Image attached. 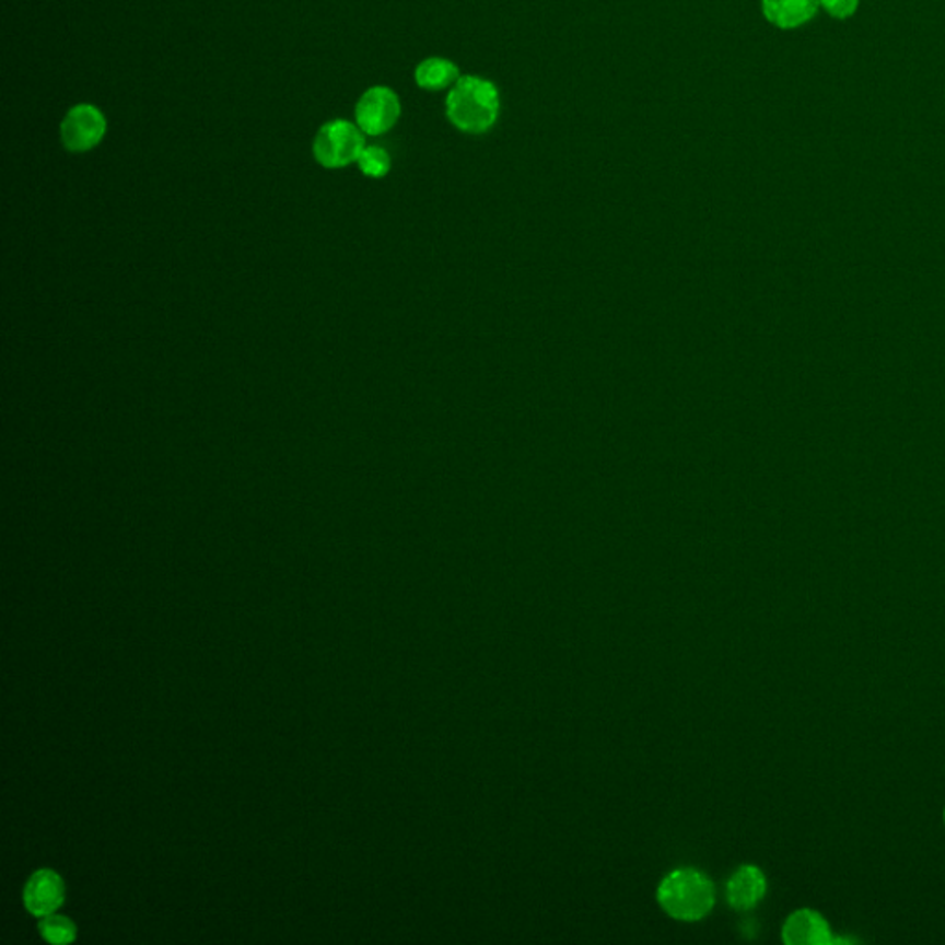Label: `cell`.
Wrapping results in <instances>:
<instances>
[{
	"label": "cell",
	"mask_w": 945,
	"mask_h": 945,
	"mask_svg": "<svg viewBox=\"0 0 945 945\" xmlns=\"http://www.w3.org/2000/svg\"><path fill=\"white\" fill-rule=\"evenodd\" d=\"M944 820H945V810H944Z\"/></svg>",
	"instance_id": "5bb4252c"
},
{
	"label": "cell",
	"mask_w": 945,
	"mask_h": 945,
	"mask_svg": "<svg viewBox=\"0 0 945 945\" xmlns=\"http://www.w3.org/2000/svg\"><path fill=\"white\" fill-rule=\"evenodd\" d=\"M39 931L43 938L50 944H71L72 940L77 938V928L66 915H43Z\"/></svg>",
	"instance_id": "8fae6325"
},
{
	"label": "cell",
	"mask_w": 945,
	"mask_h": 945,
	"mask_svg": "<svg viewBox=\"0 0 945 945\" xmlns=\"http://www.w3.org/2000/svg\"><path fill=\"white\" fill-rule=\"evenodd\" d=\"M820 7H824L831 18L848 19L856 12L859 0H820Z\"/></svg>",
	"instance_id": "4fadbf2b"
},
{
	"label": "cell",
	"mask_w": 945,
	"mask_h": 945,
	"mask_svg": "<svg viewBox=\"0 0 945 945\" xmlns=\"http://www.w3.org/2000/svg\"><path fill=\"white\" fill-rule=\"evenodd\" d=\"M364 148L366 139L361 128L354 122L337 118L319 128L314 137L313 154L318 165L337 171L357 163Z\"/></svg>",
	"instance_id": "3957f363"
},
{
	"label": "cell",
	"mask_w": 945,
	"mask_h": 945,
	"mask_svg": "<svg viewBox=\"0 0 945 945\" xmlns=\"http://www.w3.org/2000/svg\"><path fill=\"white\" fill-rule=\"evenodd\" d=\"M357 165L361 168L362 174L373 179L384 177L392 168V158L384 148L366 147L362 150L361 158L357 161Z\"/></svg>",
	"instance_id": "7c38bea8"
},
{
	"label": "cell",
	"mask_w": 945,
	"mask_h": 945,
	"mask_svg": "<svg viewBox=\"0 0 945 945\" xmlns=\"http://www.w3.org/2000/svg\"><path fill=\"white\" fill-rule=\"evenodd\" d=\"M767 894V877L756 866H743L727 883V901L735 910H750Z\"/></svg>",
	"instance_id": "ba28073f"
},
{
	"label": "cell",
	"mask_w": 945,
	"mask_h": 945,
	"mask_svg": "<svg viewBox=\"0 0 945 945\" xmlns=\"http://www.w3.org/2000/svg\"><path fill=\"white\" fill-rule=\"evenodd\" d=\"M106 131V115L93 104L71 107L59 126L61 142L72 154H85L98 147Z\"/></svg>",
	"instance_id": "5b68a950"
},
{
	"label": "cell",
	"mask_w": 945,
	"mask_h": 945,
	"mask_svg": "<svg viewBox=\"0 0 945 945\" xmlns=\"http://www.w3.org/2000/svg\"><path fill=\"white\" fill-rule=\"evenodd\" d=\"M761 7L768 23L781 30H792L815 18L820 0H762Z\"/></svg>",
	"instance_id": "9c48e42d"
},
{
	"label": "cell",
	"mask_w": 945,
	"mask_h": 945,
	"mask_svg": "<svg viewBox=\"0 0 945 945\" xmlns=\"http://www.w3.org/2000/svg\"><path fill=\"white\" fill-rule=\"evenodd\" d=\"M66 899L63 880L52 870H39L30 877L24 888V905L30 914L43 918L54 914Z\"/></svg>",
	"instance_id": "8992f818"
},
{
	"label": "cell",
	"mask_w": 945,
	"mask_h": 945,
	"mask_svg": "<svg viewBox=\"0 0 945 945\" xmlns=\"http://www.w3.org/2000/svg\"><path fill=\"white\" fill-rule=\"evenodd\" d=\"M416 83L427 91H442L453 88L460 80V69L451 59L427 58L416 67Z\"/></svg>",
	"instance_id": "30bf717a"
},
{
	"label": "cell",
	"mask_w": 945,
	"mask_h": 945,
	"mask_svg": "<svg viewBox=\"0 0 945 945\" xmlns=\"http://www.w3.org/2000/svg\"><path fill=\"white\" fill-rule=\"evenodd\" d=\"M399 117V96L386 85L366 89L354 106V125L361 128L364 136H383L397 125Z\"/></svg>",
	"instance_id": "277c9868"
},
{
	"label": "cell",
	"mask_w": 945,
	"mask_h": 945,
	"mask_svg": "<svg viewBox=\"0 0 945 945\" xmlns=\"http://www.w3.org/2000/svg\"><path fill=\"white\" fill-rule=\"evenodd\" d=\"M783 942L789 945H829L833 944V933L820 912L802 909L786 918Z\"/></svg>",
	"instance_id": "52a82bcc"
},
{
	"label": "cell",
	"mask_w": 945,
	"mask_h": 945,
	"mask_svg": "<svg viewBox=\"0 0 945 945\" xmlns=\"http://www.w3.org/2000/svg\"><path fill=\"white\" fill-rule=\"evenodd\" d=\"M445 112L451 122L466 133H485L495 125L501 96L495 83L479 77H462L447 95Z\"/></svg>",
	"instance_id": "6da1fadb"
},
{
	"label": "cell",
	"mask_w": 945,
	"mask_h": 945,
	"mask_svg": "<svg viewBox=\"0 0 945 945\" xmlns=\"http://www.w3.org/2000/svg\"><path fill=\"white\" fill-rule=\"evenodd\" d=\"M657 901L668 915L697 922L715 905L713 883L697 870H674L657 888Z\"/></svg>",
	"instance_id": "7a4b0ae2"
}]
</instances>
